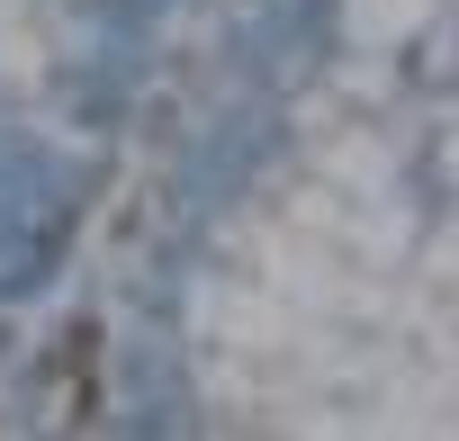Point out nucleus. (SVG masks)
Wrapping results in <instances>:
<instances>
[{
    "mask_svg": "<svg viewBox=\"0 0 459 441\" xmlns=\"http://www.w3.org/2000/svg\"><path fill=\"white\" fill-rule=\"evenodd\" d=\"M46 387H64V423H91L100 405V324H64V342L46 351Z\"/></svg>",
    "mask_w": 459,
    "mask_h": 441,
    "instance_id": "obj_1",
    "label": "nucleus"
}]
</instances>
